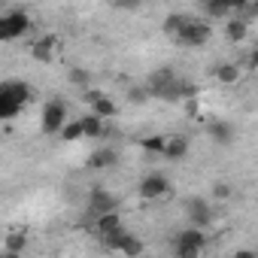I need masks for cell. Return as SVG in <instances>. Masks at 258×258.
<instances>
[{
    "label": "cell",
    "mask_w": 258,
    "mask_h": 258,
    "mask_svg": "<svg viewBox=\"0 0 258 258\" xmlns=\"http://www.w3.org/2000/svg\"><path fill=\"white\" fill-rule=\"evenodd\" d=\"M176 73L170 70V67H158V70H152L149 76H146V85H149V91H152V97H158V100H179V91H176Z\"/></svg>",
    "instance_id": "1"
},
{
    "label": "cell",
    "mask_w": 258,
    "mask_h": 258,
    "mask_svg": "<svg viewBox=\"0 0 258 258\" xmlns=\"http://www.w3.org/2000/svg\"><path fill=\"white\" fill-rule=\"evenodd\" d=\"M204 246H207V234H204V228H185V231H179L176 234V243H173V252L179 255V258H195V255H201L204 252Z\"/></svg>",
    "instance_id": "2"
},
{
    "label": "cell",
    "mask_w": 258,
    "mask_h": 258,
    "mask_svg": "<svg viewBox=\"0 0 258 258\" xmlns=\"http://www.w3.org/2000/svg\"><path fill=\"white\" fill-rule=\"evenodd\" d=\"M210 37H213V28L204 19H191L188 28L176 37V46H182V49H204L210 43Z\"/></svg>",
    "instance_id": "3"
},
{
    "label": "cell",
    "mask_w": 258,
    "mask_h": 258,
    "mask_svg": "<svg viewBox=\"0 0 258 258\" xmlns=\"http://www.w3.org/2000/svg\"><path fill=\"white\" fill-rule=\"evenodd\" d=\"M31 28V19L25 10H10L4 19H0V40H19L25 37Z\"/></svg>",
    "instance_id": "4"
},
{
    "label": "cell",
    "mask_w": 258,
    "mask_h": 258,
    "mask_svg": "<svg viewBox=\"0 0 258 258\" xmlns=\"http://www.w3.org/2000/svg\"><path fill=\"white\" fill-rule=\"evenodd\" d=\"M85 210H88L91 219H97V216H103V213H109V210H118V198L109 195L103 185H94V188L88 191V204H85Z\"/></svg>",
    "instance_id": "5"
},
{
    "label": "cell",
    "mask_w": 258,
    "mask_h": 258,
    "mask_svg": "<svg viewBox=\"0 0 258 258\" xmlns=\"http://www.w3.org/2000/svg\"><path fill=\"white\" fill-rule=\"evenodd\" d=\"M67 124V106L61 100H49L43 106V131L46 134H61Z\"/></svg>",
    "instance_id": "6"
},
{
    "label": "cell",
    "mask_w": 258,
    "mask_h": 258,
    "mask_svg": "<svg viewBox=\"0 0 258 258\" xmlns=\"http://www.w3.org/2000/svg\"><path fill=\"white\" fill-rule=\"evenodd\" d=\"M204 7H207V16L213 19H231V16H243L249 0H210Z\"/></svg>",
    "instance_id": "7"
},
{
    "label": "cell",
    "mask_w": 258,
    "mask_h": 258,
    "mask_svg": "<svg viewBox=\"0 0 258 258\" xmlns=\"http://www.w3.org/2000/svg\"><path fill=\"white\" fill-rule=\"evenodd\" d=\"M185 216H188V222L195 228H207L213 222V210H210V204L204 198H188L185 201Z\"/></svg>",
    "instance_id": "8"
},
{
    "label": "cell",
    "mask_w": 258,
    "mask_h": 258,
    "mask_svg": "<svg viewBox=\"0 0 258 258\" xmlns=\"http://www.w3.org/2000/svg\"><path fill=\"white\" fill-rule=\"evenodd\" d=\"M170 191V179L161 176V173H149L143 182H140V198L143 201H155V198H164Z\"/></svg>",
    "instance_id": "9"
},
{
    "label": "cell",
    "mask_w": 258,
    "mask_h": 258,
    "mask_svg": "<svg viewBox=\"0 0 258 258\" xmlns=\"http://www.w3.org/2000/svg\"><path fill=\"white\" fill-rule=\"evenodd\" d=\"M121 228H124V222H121V213L118 210H109V213H103V216L94 219V234L100 240L109 237V234H115V231H121Z\"/></svg>",
    "instance_id": "10"
},
{
    "label": "cell",
    "mask_w": 258,
    "mask_h": 258,
    "mask_svg": "<svg viewBox=\"0 0 258 258\" xmlns=\"http://www.w3.org/2000/svg\"><path fill=\"white\" fill-rule=\"evenodd\" d=\"M191 19H195V16H188V13H170V16L164 19L161 31H164L167 37H173V40H176V37H179L185 28H188V22H191Z\"/></svg>",
    "instance_id": "11"
},
{
    "label": "cell",
    "mask_w": 258,
    "mask_h": 258,
    "mask_svg": "<svg viewBox=\"0 0 258 258\" xmlns=\"http://www.w3.org/2000/svg\"><path fill=\"white\" fill-rule=\"evenodd\" d=\"M225 37H228L231 43H243V40L249 37V22H246V19H240V16L225 19Z\"/></svg>",
    "instance_id": "12"
},
{
    "label": "cell",
    "mask_w": 258,
    "mask_h": 258,
    "mask_svg": "<svg viewBox=\"0 0 258 258\" xmlns=\"http://www.w3.org/2000/svg\"><path fill=\"white\" fill-rule=\"evenodd\" d=\"M164 158H170V161H182L185 155H188V140L182 137V134H173V137H167V143H164V152H161Z\"/></svg>",
    "instance_id": "13"
},
{
    "label": "cell",
    "mask_w": 258,
    "mask_h": 258,
    "mask_svg": "<svg viewBox=\"0 0 258 258\" xmlns=\"http://www.w3.org/2000/svg\"><path fill=\"white\" fill-rule=\"evenodd\" d=\"M207 134H210V140H213V143H222V146H228V143L234 140V127H231L228 121H219V118H213V121L207 124Z\"/></svg>",
    "instance_id": "14"
},
{
    "label": "cell",
    "mask_w": 258,
    "mask_h": 258,
    "mask_svg": "<svg viewBox=\"0 0 258 258\" xmlns=\"http://www.w3.org/2000/svg\"><path fill=\"white\" fill-rule=\"evenodd\" d=\"M115 161H118V152H115L112 146H103V149H94V152H91L88 167H94V170H106V167H112Z\"/></svg>",
    "instance_id": "15"
},
{
    "label": "cell",
    "mask_w": 258,
    "mask_h": 258,
    "mask_svg": "<svg viewBox=\"0 0 258 258\" xmlns=\"http://www.w3.org/2000/svg\"><path fill=\"white\" fill-rule=\"evenodd\" d=\"M25 109V100H19L10 91H0V118H16Z\"/></svg>",
    "instance_id": "16"
},
{
    "label": "cell",
    "mask_w": 258,
    "mask_h": 258,
    "mask_svg": "<svg viewBox=\"0 0 258 258\" xmlns=\"http://www.w3.org/2000/svg\"><path fill=\"white\" fill-rule=\"evenodd\" d=\"M31 58H34V61H40V64H49V61L55 58V40H52V37L37 40V43L31 46Z\"/></svg>",
    "instance_id": "17"
},
{
    "label": "cell",
    "mask_w": 258,
    "mask_h": 258,
    "mask_svg": "<svg viewBox=\"0 0 258 258\" xmlns=\"http://www.w3.org/2000/svg\"><path fill=\"white\" fill-rule=\"evenodd\" d=\"M213 76L222 82V85H234L240 79V64H231V61H222L219 67H213Z\"/></svg>",
    "instance_id": "18"
},
{
    "label": "cell",
    "mask_w": 258,
    "mask_h": 258,
    "mask_svg": "<svg viewBox=\"0 0 258 258\" xmlns=\"http://www.w3.org/2000/svg\"><path fill=\"white\" fill-rule=\"evenodd\" d=\"M82 127H85V137H103V134H106V127H103V115H97V112L82 115Z\"/></svg>",
    "instance_id": "19"
},
{
    "label": "cell",
    "mask_w": 258,
    "mask_h": 258,
    "mask_svg": "<svg viewBox=\"0 0 258 258\" xmlns=\"http://www.w3.org/2000/svg\"><path fill=\"white\" fill-rule=\"evenodd\" d=\"M0 91H10V94H16L19 100H31V85L28 82H19V79H10V82H4V85H0Z\"/></svg>",
    "instance_id": "20"
},
{
    "label": "cell",
    "mask_w": 258,
    "mask_h": 258,
    "mask_svg": "<svg viewBox=\"0 0 258 258\" xmlns=\"http://www.w3.org/2000/svg\"><path fill=\"white\" fill-rule=\"evenodd\" d=\"M91 112H97V115H103V118H112V115H115L118 109H115V103H112V100H109L106 94H100V97H97V100L91 103Z\"/></svg>",
    "instance_id": "21"
},
{
    "label": "cell",
    "mask_w": 258,
    "mask_h": 258,
    "mask_svg": "<svg viewBox=\"0 0 258 258\" xmlns=\"http://www.w3.org/2000/svg\"><path fill=\"white\" fill-rule=\"evenodd\" d=\"M67 79H70L76 88H91V76H88V70H82V67H70V70H67Z\"/></svg>",
    "instance_id": "22"
},
{
    "label": "cell",
    "mask_w": 258,
    "mask_h": 258,
    "mask_svg": "<svg viewBox=\"0 0 258 258\" xmlns=\"http://www.w3.org/2000/svg\"><path fill=\"white\" fill-rule=\"evenodd\" d=\"M61 137H64V140H82V137H85L82 118H76V121H67V124H64V131H61Z\"/></svg>",
    "instance_id": "23"
},
{
    "label": "cell",
    "mask_w": 258,
    "mask_h": 258,
    "mask_svg": "<svg viewBox=\"0 0 258 258\" xmlns=\"http://www.w3.org/2000/svg\"><path fill=\"white\" fill-rule=\"evenodd\" d=\"M22 249H25V234H10V237H7V246H4L7 258H16Z\"/></svg>",
    "instance_id": "24"
},
{
    "label": "cell",
    "mask_w": 258,
    "mask_h": 258,
    "mask_svg": "<svg viewBox=\"0 0 258 258\" xmlns=\"http://www.w3.org/2000/svg\"><path fill=\"white\" fill-rule=\"evenodd\" d=\"M149 97H152L149 85H131V88H127V100H131V103H146Z\"/></svg>",
    "instance_id": "25"
},
{
    "label": "cell",
    "mask_w": 258,
    "mask_h": 258,
    "mask_svg": "<svg viewBox=\"0 0 258 258\" xmlns=\"http://www.w3.org/2000/svg\"><path fill=\"white\" fill-rule=\"evenodd\" d=\"M118 252H121V255H131V258H134V255H140V252H143V243H140V240H137L134 234H127Z\"/></svg>",
    "instance_id": "26"
},
{
    "label": "cell",
    "mask_w": 258,
    "mask_h": 258,
    "mask_svg": "<svg viewBox=\"0 0 258 258\" xmlns=\"http://www.w3.org/2000/svg\"><path fill=\"white\" fill-rule=\"evenodd\" d=\"M176 91H179V100L198 97V85H195V82H185V79H179V82H176Z\"/></svg>",
    "instance_id": "27"
},
{
    "label": "cell",
    "mask_w": 258,
    "mask_h": 258,
    "mask_svg": "<svg viewBox=\"0 0 258 258\" xmlns=\"http://www.w3.org/2000/svg\"><path fill=\"white\" fill-rule=\"evenodd\" d=\"M109 4H112L115 10H124V13H134V10H140V7H143V0H109Z\"/></svg>",
    "instance_id": "28"
},
{
    "label": "cell",
    "mask_w": 258,
    "mask_h": 258,
    "mask_svg": "<svg viewBox=\"0 0 258 258\" xmlns=\"http://www.w3.org/2000/svg\"><path fill=\"white\" fill-rule=\"evenodd\" d=\"M164 143H167V137H146V140H143V149H149V152H164Z\"/></svg>",
    "instance_id": "29"
},
{
    "label": "cell",
    "mask_w": 258,
    "mask_h": 258,
    "mask_svg": "<svg viewBox=\"0 0 258 258\" xmlns=\"http://www.w3.org/2000/svg\"><path fill=\"white\" fill-rule=\"evenodd\" d=\"M213 198H216V201L231 198V185H228V182H216V185H213Z\"/></svg>",
    "instance_id": "30"
},
{
    "label": "cell",
    "mask_w": 258,
    "mask_h": 258,
    "mask_svg": "<svg viewBox=\"0 0 258 258\" xmlns=\"http://www.w3.org/2000/svg\"><path fill=\"white\" fill-rule=\"evenodd\" d=\"M246 64H249L252 70H258V46H255V49L249 52V58H246Z\"/></svg>",
    "instance_id": "31"
},
{
    "label": "cell",
    "mask_w": 258,
    "mask_h": 258,
    "mask_svg": "<svg viewBox=\"0 0 258 258\" xmlns=\"http://www.w3.org/2000/svg\"><path fill=\"white\" fill-rule=\"evenodd\" d=\"M204 4H210V0H204Z\"/></svg>",
    "instance_id": "32"
}]
</instances>
